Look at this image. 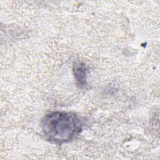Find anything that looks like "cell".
Masks as SVG:
<instances>
[{
  "mask_svg": "<svg viewBox=\"0 0 160 160\" xmlns=\"http://www.w3.org/2000/svg\"><path fill=\"white\" fill-rule=\"evenodd\" d=\"M45 137L55 143L71 141L81 131V122L71 112L55 111L48 114L42 121Z\"/></svg>",
  "mask_w": 160,
  "mask_h": 160,
  "instance_id": "6da1fadb",
  "label": "cell"
},
{
  "mask_svg": "<svg viewBox=\"0 0 160 160\" xmlns=\"http://www.w3.org/2000/svg\"><path fill=\"white\" fill-rule=\"evenodd\" d=\"M73 71L76 82L81 87L87 85V71L86 65L83 62H75L73 66Z\"/></svg>",
  "mask_w": 160,
  "mask_h": 160,
  "instance_id": "7a4b0ae2",
  "label": "cell"
}]
</instances>
